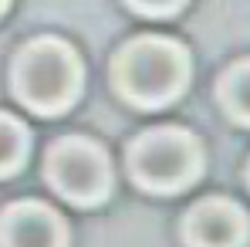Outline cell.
I'll list each match as a JSON object with an SVG mask.
<instances>
[{
    "instance_id": "6da1fadb",
    "label": "cell",
    "mask_w": 250,
    "mask_h": 247,
    "mask_svg": "<svg viewBox=\"0 0 250 247\" xmlns=\"http://www.w3.org/2000/svg\"><path fill=\"white\" fill-rule=\"evenodd\" d=\"M189 78L186 51L163 38L132 41L115 61V82L125 98L135 105H166Z\"/></svg>"
},
{
    "instance_id": "7a4b0ae2",
    "label": "cell",
    "mask_w": 250,
    "mask_h": 247,
    "mask_svg": "<svg viewBox=\"0 0 250 247\" xmlns=\"http://www.w3.org/2000/svg\"><path fill=\"white\" fill-rule=\"evenodd\" d=\"M14 88L34 112H61L82 88L78 54L61 41H34L14 68Z\"/></svg>"
},
{
    "instance_id": "3957f363",
    "label": "cell",
    "mask_w": 250,
    "mask_h": 247,
    "mask_svg": "<svg viewBox=\"0 0 250 247\" xmlns=\"http://www.w3.org/2000/svg\"><path fill=\"white\" fill-rule=\"evenodd\" d=\"M128 166H132V176L146 190H159V193L183 190L200 173V146L189 132L156 129V132H146L132 146Z\"/></svg>"
},
{
    "instance_id": "277c9868",
    "label": "cell",
    "mask_w": 250,
    "mask_h": 247,
    "mask_svg": "<svg viewBox=\"0 0 250 247\" xmlns=\"http://www.w3.org/2000/svg\"><path fill=\"white\" fill-rule=\"evenodd\" d=\"M47 176L71 203H102L112 183L105 153L88 139H64L47 153Z\"/></svg>"
},
{
    "instance_id": "5b68a950",
    "label": "cell",
    "mask_w": 250,
    "mask_h": 247,
    "mask_svg": "<svg viewBox=\"0 0 250 247\" xmlns=\"http://www.w3.org/2000/svg\"><path fill=\"white\" fill-rule=\"evenodd\" d=\"M247 217L227 200H207L193 206L186 217V244L189 247H244Z\"/></svg>"
},
{
    "instance_id": "8992f818",
    "label": "cell",
    "mask_w": 250,
    "mask_h": 247,
    "mask_svg": "<svg viewBox=\"0 0 250 247\" xmlns=\"http://www.w3.org/2000/svg\"><path fill=\"white\" fill-rule=\"evenodd\" d=\"M0 244L3 247H64V224L58 213L41 203L10 206L0 217Z\"/></svg>"
},
{
    "instance_id": "52a82bcc",
    "label": "cell",
    "mask_w": 250,
    "mask_h": 247,
    "mask_svg": "<svg viewBox=\"0 0 250 247\" xmlns=\"http://www.w3.org/2000/svg\"><path fill=\"white\" fill-rule=\"evenodd\" d=\"M220 95H223V105L233 112V119L250 125V61L227 71V78L220 85Z\"/></svg>"
},
{
    "instance_id": "ba28073f",
    "label": "cell",
    "mask_w": 250,
    "mask_h": 247,
    "mask_svg": "<svg viewBox=\"0 0 250 247\" xmlns=\"http://www.w3.org/2000/svg\"><path fill=\"white\" fill-rule=\"evenodd\" d=\"M27 156V132L10 115H0V176H10Z\"/></svg>"
},
{
    "instance_id": "9c48e42d",
    "label": "cell",
    "mask_w": 250,
    "mask_h": 247,
    "mask_svg": "<svg viewBox=\"0 0 250 247\" xmlns=\"http://www.w3.org/2000/svg\"><path fill=\"white\" fill-rule=\"evenodd\" d=\"M132 7H139L142 14H172L183 7V0H128Z\"/></svg>"
},
{
    "instance_id": "30bf717a",
    "label": "cell",
    "mask_w": 250,
    "mask_h": 247,
    "mask_svg": "<svg viewBox=\"0 0 250 247\" xmlns=\"http://www.w3.org/2000/svg\"><path fill=\"white\" fill-rule=\"evenodd\" d=\"M3 7H7V0H0V10H3Z\"/></svg>"
}]
</instances>
